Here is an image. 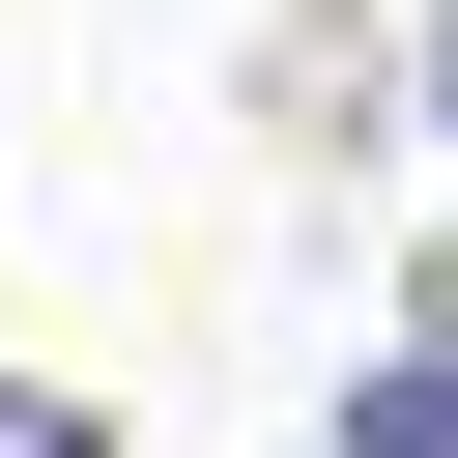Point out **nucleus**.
Here are the masks:
<instances>
[{
    "mask_svg": "<svg viewBox=\"0 0 458 458\" xmlns=\"http://www.w3.org/2000/svg\"><path fill=\"white\" fill-rule=\"evenodd\" d=\"M344 458H458V344H372V401H344Z\"/></svg>",
    "mask_w": 458,
    "mask_h": 458,
    "instance_id": "obj_1",
    "label": "nucleus"
},
{
    "mask_svg": "<svg viewBox=\"0 0 458 458\" xmlns=\"http://www.w3.org/2000/svg\"><path fill=\"white\" fill-rule=\"evenodd\" d=\"M0 458H86V429H57V401H0Z\"/></svg>",
    "mask_w": 458,
    "mask_h": 458,
    "instance_id": "obj_2",
    "label": "nucleus"
},
{
    "mask_svg": "<svg viewBox=\"0 0 458 458\" xmlns=\"http://www.w3.org/2000/svg\"><path fill=\"white\" fill-rule=\"evenodd\" d=\"M429 143H458V0H429Z\"/></svg>",
    "mask_w": 458,
    "mask_h": 458,
    "instance_id": "obj_3",
    "label": "nucleus"
}]
</instances>
